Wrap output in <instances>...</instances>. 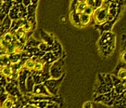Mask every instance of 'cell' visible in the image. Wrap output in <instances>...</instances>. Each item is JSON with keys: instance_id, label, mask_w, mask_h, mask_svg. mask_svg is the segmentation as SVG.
Returning <instances> with one entry per match:
<instances>
[{"instance_id": "obj_1", "label": "cell", "mask_w": 126, "mask_h": 108, "mask_svg": "<svg viewBox=\"0 0 126 108\" xmlns=\"http://www.w3.org/2000/svg\"><path fill=\"white\" fill-rule=\"evenodd\" d=\"M110 3L105 4L99 9L94 12V20L96 25H102L107 22V16L109 15V5Z\"/></svg>"}, {"instance_id": "obj_2", "label": "cell", "mask_w": 126, "mask_h": 108, "mask_svg": "<svg viewBox=\"0 0 126 108\" xmlns=\"http://www.w3.org/2000/svg\"><path fill=\"white\" fill-rule=\"evenodd\" d=\"M65 76V74L59 79H49L46 80V81H44L43 84L45 86V87L48 90L49 93L52 95V96H56L58 94V89L59 87L61 84V81L63 79Z\"/></svg>"}, {"instance_id": "obj_3", "label": "cell", "mask_w": 126, "mask_h": 108, "mask_svg": "<svg viewBox=\"0 0 126 108\" xmlns=\"http://www.w3.org/2000/svg\"><path fill=\"white\" fill-rule=\"evenodd\" d=\"M64 62L62 59H58L53 63L51 64L50 67V75L51 79H59L65 73L63 71V66Z\"/></svg>"}, {"instance_id": "obj_4", "label": "cell", "mask_w": 126, "mask_h": 108, "mask_svg": "<svg viewBox=\"0 0 126 108\" xmlns=\"http://www.w3.org/2000/svg\"><path fill=\"white\" fill-rule=\"evenodd\" d=\"M31 94L34 95H44V96H52L45 87L43 84H35L33 87V90Z\"/></svg>"}, {"instance_id": "obj_5", "label": "cell", "mask_w": 126, "mask_h": 108, "mask_svg": "<svg viewBox=\"0 0 126 108\" xmlns=\"http://www.w3.org/2000/svg\"><path fill=\"white\" fill-rule=\"evenodd\" d=\"M40 35L43 38V42L46 43L47 45H48L50 47H52L53 46L55 40L53 39V35L52 34H48V33L44 32L43 30H41Z\"/></svg>"}, {"instance_id": "obj_6", "label": "cell", "mask_w": 126, "mask_h": 108, "mask_svg": "<svg viewBox=\"0 0 126 108\" xmlns=\"http://www.w3.org/2000/svg\"><path fill=\"white\" fill-rule=\"evenodd\" d=\"M42 60L45 62V63H47V64H52L55 61H56L58 59V58H56L53 53H52V51H49V52H46L45 53V55L41 58Z\"/></svg>"}, {"instance_id": "obj_7", "label": "cell", "mask_w": 126, "mask_h": 108, "mask_svg": "<svg viewBox=\"0 0 126 108\" xmlns=\"http://www.w3.org/2000/svg\"><path fill=\"white\" fill-rule=\"evenodd\" d=\"M35 61L34 59L32 58H28L22 66V69L32 72L35 66Z\"/></svg>"}, {"instance_id": "obj_8", "label": "cell", "mask_w": 126, "mask_h": 108, "mask_svg": "<svg viewBox=\"0 0 126 108\" xmlns=\"http://www.w3.org/2000/svg\"><path fill=\"white\" fill-rule=\"evenodd\" d=\"M16 99H17L16 97H15L14 96H11V95L9 94L7 99L1 105V108H12V107L15 105Z\"/></svg>"}, {"instance_id": "obj_9", "label": "cell", "mask_w": 126, "mask_h": 108, "mask_svg": "<svg viewBox=\"0 0 126 108\" xmlns=\"http://www.w3.org/2000/svg\"><path fill=\"white\" fill-rule=\"evenodd\" d=\"M13 70L12 69V67L10 66H1L0 67V74L1 77H5L6 79H7L10 75L12 74Z\"/></svg>"}, {"instance_id": "obj_10", "label": "cell", "mask_w": 126, "mask_h": 108, "mask_svg": "<svg viewBox=\"0 0 126 108\" xmlns=\"http://www.w3.org/2000/svg\"><path fill=\"white\" fill-rule=\"evenodd\" d=\"M46 63L45 62L42 60L41 58L36 59L35 60V66H34V69L33 71L34 72H41L45 66Z\"/></svg>"}, {"instance_id": "obj_11", "label": "cell", "mask_w": 126, "mask_h": 108, "mask_svg": "<svg viewBox=\"0 0 126 108\" xmlns=\"http://www.w3.org/2000/svg\"><path fill=\"white\" fill-rule=\"evenodd\" d=\"M79 20H80L81 26H87L90 23V22L92 20V17H91V16H89V15L82 13L79 15Z\"/></svg>"}, {"instance_id": "obj_12", "label": "cell", "mask_w": 126, "mask_h": 108, "mask_svg": "<svg viewBox=\"0 0 126 108\" xmlns=\"http://www.w3.org/2000/svg\"><path fill=\"white\" fill-rule=\"evenodd\" d=\"M25 86H26V89L28 90V92H30V94H32L33 87L35 86V83H34V81H33L31 75H30L29 77L27 78Z\"/></svg>"}, {"instance_id": "obj_13", "label": "cell", "mask_w": 126, "mask_h": 108, "mask_svg": "<svg viewBox=\"0 0 126 108\" xmlns=\"http://www.w3.org/2000/svg\"><path fill=\"white\" fill-rule=\"evenodd\" d=\"M79 15H78L75 12L72 11L71 13V20L72 22V23L74 25H77V26H79L81 27V25H80V20H79Z\"/></svg>"}, {"instance_id": "obj_14", "label": "cell", "mask_w": 126, "mask_h": 108, "mask_svg": "<svg viewBox=\"0 0 126 108\" xmlns=\"http://www.w3.org/2000/svg\"><path fill=\"white\" fill-rule=\"evenodd\" d=\"M117 78L121 81L126 80V67H123L117 72Z\"/></svg>"}, {"instance_id": "obj_15", "label": "cell", "mask_w": 126, "mask_h": 108, "mask_svg": "<svg viewBox=\"0 0 126 108\" xmlns=\"http://www.w3.org/2000/svg\"><path fill=\"white\" fill-rule=\"evenodd\" d=\"M94 9H92V8H91V7H87L86 9L84 11L83 14H85V15H89V16H92V15L94 14Z\"/></svg>"}, {"instance_id": "obj_16", "label": "cell", "mask_w": 126, "mask_h": 108, "mask_svg": "<svg viewBox=\"0 0 126 108\" xmlns=\"http://www.w3.org/2000/svg\"><path fill=\"white\" fill-rule=\"evenodd\" d=\"M84 2L88 7H91L94 10V0H84Z\"/></svg>"}, {"instance_id": "obj_17", "label": "cell", "mask_w": 126, "mask_h": 108, "mask_svg": "<svg viewBox=\"0 0 126 108\" xmlns=\"http://www.w3.org/2000/svg\"><path fill=\"white\" fill-rule=\"evenodd\" d=\"M120 61L121 62L126 63V50H123L120 54Z\"/></svg>"}, {"instance_id": "obj_18", "label": "cell", "mask_w": 126, "mask_h": 108, "mask_svg": "<svg viewBox=\"0 0 126 108\" xmlns=\"http://www.w3.org/2000/svg\"><path fill=\"white\" fill-rule=\"evenodd\" d=\"M22 4H23V6L27 8L32 3H31V1L30 0H22Z\"/></svg>"}, {"instance_id": "obj_19", "label": "cell", "mask_w": 126, "mask_h": 108, "mask_svg": "<svg viewBox=\"0 0 126 108\" xmlns=\"http://www.w3.org/2000/svg\"><path fill=\"white\" fill-rule=\"evenodd\" d=\"M83 108H92V103L89 102H86L84 106H83Z\"/></svg>"}, {"instance_id": "obj_20", "label": "cell", "mask_w": 126, "mask_h": 108, "mask_svg": "<svg viewBox=\"0 0 126 108\" xmlns=\"http://www.w3.org/2000/svg\"><path fill=\"white\" fill-rule=\"evenodd\" d=\"M30 1H31V3L32 4H38V0H30Z\"/></svg>"}]
</instances>
